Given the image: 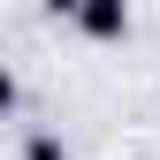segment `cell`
<instances>
[{
    "instance_id": "6da1fadb",
    "label": "cell",
    "mask_w": 160,
    "mask_h": 160,
    "mask_svg": "<svg viewBox=\"0 0 160 160\" xmlns=\"http://www.w3.org/2000/svg\"><path fill=\"white\" fill-rule=\"evenodd\" d=\"M76 31H84L92 46H122L130 38V0H84V8H76Z\"/></svg>"
},
{
    "instance_id": "7a4b0ae2",
    "label": "cell",
    "mask_w": 160,
    "mask_h": 160,
    "mask_svg": "<svg viewBox=\"0 0 160 160\" xmlns=\"http://www.w3.org/2000/svg\"><path fill=\"white\" fill-rule=\"evenodd\" d=\"M23 160H69V145H61L53 130H31V137H23Z\"/></svg>"
},
{
    "instance_id": "3957f363",
    "label": "cell",
    "mask_w": 160,
    "mask_h": 160,
    "mask_svg": "<svg viewBox=\"0 0 160 160\" xmlns=\"http://www.w3.org/2000/svg\"><path fill=\"white\" fill-rule=\"evenodd\" d=\"M38 8H46V15H69V23H76V8H84V0H38Z\"/></svg>"
}]
</instances>
